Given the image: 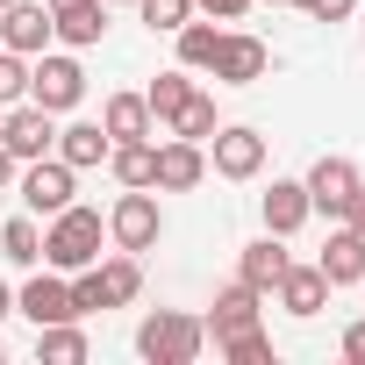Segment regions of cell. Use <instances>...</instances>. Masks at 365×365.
Here are the masks:
<instances>
[{"instance_id": "6da1fadb", "label": "cell", "mask_w": 365, "mask_h": 365, "mask_svg": "<svg viewBox=\"0 0 365 365\" xmlns=\"http://www.w3.org/2000/svg\"><path fill=\"white\" fill-rule=\"evenodd\" d=\"M65 279H72V308H79V315L129 308V301L143 294V258H136V251H115V258H93V265H79V272H65Z\"/></svg>"}, {"instance_id": "7a4b0ae2", "label": "cell", "mask_w": 365, "mask_h": 365, "mask_svg": "<svg viewBox=\"0 0 365 365\" xmlns=\"http://www.w3.org/2000/svg\"><path fill=\"white\" fill-rule=\"evenodd\" d=\"M201 344H208V322L187 308H158L136 322V358H150V365H194Z\"/></svg>"}, {"instance_id": "3957f363", "label": "cell", "mask_w": 365, "mask_h": 365, "mask_svg": "<svg viewBox=\"0 0 365 365\" xmlns=\"http://www.w3.org/2000/svg\"><path fill=\"white\" fill-rule=\"evenodd\" d=\"M101 237H108V222L72 201V208H58L51 230H43V265H51V272H79V265L101 258Z\"/></svg>"}, {"instance_id": "277c9868", "label": "cell", "mask_w": 365, "mask_h": 365, "mask_svg": "<svg viewBox=\"0 0 365 365\" xmlns=\"http://www.w3.org/2000/svg\"><path fill=\"white\" fill-rule=\"evenodd\" d=\"M165 237V208H158V187H122V201L108 208V244L115 251H158Z\"/></svg>"}, {"instance_id": "5b68a950", "label": "cell", "mask_w": 365, "mask_h": 365, "mask_svg": "<svg viewBox=\"0 0 365 365\" xmlns=\"http://www.w3.org/2000/svg\"><path fill=\"white\" fill-rule=\"evenodd\" d=\"M29 101L51 108V115H72V108L86 101V65H79L72 51H36V65H29Z\"/></svg>"}, {"instance_id": "8992f818", "label": "cell", "mask_w": 365, "mask_h": 365, "mask_svg": "<svg viewBox=\"0 0 365 365\" xmlns=\"http://www.w3.org/2000/svg\"><path fill=\"white\" fill-rule=\"evenodd\" d=\"M15 187H22L29 215H58V208H72V194H79V172L51 150V158H29V165L15 172Z\"/></svg>"}, {"instance_id": "52a82bcc", "label": "cell", "mask_w": 365, "mask_h": 365, "mask_svg": "<svg viewBox=\"0 0 365 365\" xmlns=\"http://www.w3.org/2000/svg\"><path fill=\"white\" fill-rule=\"evenodd\" d=\"M208 172H222V179H258V172H265V136H258L251 122H215V136H208Z\"/></svg>"}, {"instance_id": "ba28073f", "label": "cell", "mask_w": 365, "mask_h": 365, "mask_svg": "<svg viewBox=\"0 0 365 365\" xmlns=\"http://www.w3.org/2000/svg\"><path fill=\"white\" fill-rule=\"evenodd\" d=\"M301 187H308V208H315V215L344 222V208L358 201V187H365V179H358V165H351V158H336V150H329V158H315V165H308V179H301Z\"/></svg>"}, {"instance_id": "9c48e42d", "label": "cell", "mask_w": 365, "mask_h": 365, "mask_svg": "<svg viewBox=\"0 0 365 365\" xmlns=\"http://www.w3.org/2000/svg\"><path fill=\"white\" fill-rule=\"evenodd\" d=\"M0 143H8L22 165H29V158H51V143H58V115H51V108H36V101L0 108Z\"/></svg>"}, {"instance_id": "30bf717a", "label": "cell", "mask_w": 365, "mask_h": 365, "mask_svg": "<svg viewBox=\"0 0 365 365\" xmlns=\"http://www.w3.org/2000/svg\"><path fill=\"white\" fill-rule=\"evenodd\" d=\"M15 315H29L36 329H43V322H79V308H72V279H65V272H51V265H43V272H29V279H22V294H15Z\"/></svg>"}, {"instance_id": "8fae6325", "label": "cell", "mask_w": 365, "mask_h": 365, "mask_svg": "<svg viewBox=\"0 0 365 365\" xmlns=\"http://www.w3.org/2000/svg\"><path fill=\"white\" fill-rule=\"evenodd\" d=\"M0 43H8V51H22V58L51 51V43H58L51 8H43V0H8V8H0Z\"/></svg>"}, {"instance_id": "7c38bea8", "label": "cell", "mask_w": 365, "mask_h": 365, "mask_svg": "<svg viewBox=\"0 0 365 365\" xmlns=\"http://www.w3.org/2000/svg\"><path fill=\"white\" fill-rule=\"evenodd\" d=\"M208 179V143H187V136H165L158 143V194H194Z\"/></svg>"}, {"instance_id": "4fadbf2b", "label": "cell", "mask_w": 365, "mask_h": 365, "mask_svg": "<svg viewBox=\"0 0 365 365\" xmlns=\"http://www.w3.org/2000/svg\"><path fill=\"white\" fill-rule=\"evenodd\" d=\"M265 65H272V51L258 43V36H244V29H222V43H215V79L222 86H258L265 79Z\"/></svg>"}, {"instance_id": "5bb4252c", "label": "cell", "mask_w": 365, "mask_h": 365, "mask_svg": "<svg viewBox=\"0 0 365 365\" xmlns=\"http://www.w3.org/2000/svg\"><path fill=\"white\" fill-rule=\"evenodd\" d=\"M51 22H58V43L65 51H93L108 36V0H58Z\"/></svg>"}, {"instance_id": "9a60e30c", "label": "cell", "mask_w": 365, "mask_h": 365, "mask_svg": "<svg viewBox=\"0 0 365 365\" xmlns=\"http://www.w3.org/2000/svg\"><path fill=\"white\" fill-rule=\"evenodd\" d=\"M272 294H279V308H287V315H301V322L329 308V279H322V265H287Z\"/></svg>"}, {"instance_id": "2e32d148", "label": "cell", "mask_w": 365, "mask_h": 365, "mask_svg": "<svg viewBox=\"0 0 365 365\" xmlns=\"http://www.w3.org/2000/svg\"><path fill=\"white\" fill-rule=\"evenodd\" d=\"M315 265H322V279H329V294H336V287H358V272H365V237H358L351 222H336Z\"/></svg>"}, {"instance_id": "e0dca14e", "label": "cell", "mask_w": 365, "mask_h": 365, "mask_svg": "<svg viewBox=\"0 0 365 365\" xmlns=\"http://www.w3.org/2000/svg\"><path fill=\"white\" fill-rule=\"evenodd\" d=\"M258 215H265V230H272V237H294L315 208H308V187H301V179H272L265 201H258Z\"/></svg>"}, {"instance_id": "ac0fdd59", "label": "cell", "mask_w": 365, "mask_h": 365, "mask_svg": "<svg viewBox=\"0 0 365 365\" xmlns=\"http://www.w3.org/2000/svg\"><path fill=\"white\" fill-rule=\"evenodd\" d=\"M72 172H93V165H108V150H115V136L101 129V122H65L58 129V143H51Z\"/></svg>"}, {"instance_id": "d6986e66", "label": "cell", "mask_w": 365, "mask_h": 365, "mask_svg": "<svg viewBox=\"0 0 365 365\" xmlns=\"http://www.w3.org/2000/svg\"><path fill=\"white\" fill-rule=\"evenodd\" d=\"M101 129H108L115 143H143V136H158V122H150V101H143V93H108Z\"/></svg>"}, {"instance_id": "ffe728a7", "label": "cell", "mask_w": 365, "mask_h": 365, "mask_svg": "<svg viewBox=\"0 0 365 365\" xmlns=\"http://www.w3.org/2000/svg\"><path fill=\"white\" fill-rule=\"evenodd\" d=\"M279 244H287V237H272V230H265L258 244H244V258H237V279H244V287H258V294H272V287H279V272L294 265Z\"/></svg>"}, {"instance_id": "44dd1931", "label": "cell", "mask_w": 365, "mask_h": 365, "mask_svg": "<svg viewBox=\"0 0 365 365\" xmlns=\"http://www.w3.org/2000/svg\"><path fill=\"white\" fill-rule=\"evenodd\" d=\"M258 301H265V294H258V287H244V279H237V287H222V294H215V308L201 315V322H208V336H237V329H251V322H258Z\"/></svg>"}, {"instance_id": "7402d4cb", "label": "cell", "mask_w": 365, "mask_h": 365, "mask_svg": "<svg viewBox=\"0 0 365 365\" xmlns=\"http://www.w3.org/2000/svg\"><path fill=\"white\" fill-rule=\"evenodd\" d=\"M108 172H115V187H150L158 179V143L143 136V143H115L108 150Z\"/></svg>"}, {"instance_id": "603a6c76", "label": "cell", "mask_w": 365, "mask_h": 365, "mask_svg": "<svg viewBox=\"0 0 365 365\" xmlns=\"http://www.w3.org/2000/svg\"><path fill=\"white\" fill-rule=\"evenodd\" d=\"M36 358L43 365H86V329L79 322H43L36 329Z\"/></svg>"}, {"instance_id": "cb8c5ba5", "label": "cell", "mask_w": 365, "mask_h": 365, "mask_svg": "<svg viewBox=\"0 0 365 365\" xmlns=\"http://www.w3.org/2000/svg\"><path fill=\"white\" fill-rule=\"evenodd\" d=\"M0 258L8 265H43V230H36V215H15V222H0Z\"/></svg>"}, {"instance_id": "d4e9b609", "label": "cell", "mask_w": 365, "mask_h": 365, "mask_svg": "<svg viewBox=\"0 0 365 365\" xmlns=\"http://www.w3.org/2000/svg\"><path fill=\"white\" fill-rule=\"evenodd\" d=\"M187 93H194V79H187V65H179V72H158L150 86H143V101H150V122L165 129L179 108H187Z\"/></svg>"}, {"instance_id": "484cf974", "label": "cell", "mask_w": 365, "mask_h": 365, "mask_svg": "<svg viewBox=\"0 0 365 365\" xmlns=\"http://www.w3.org/2000/svg\"><path fill=\"white\" fill-rule=\"evenodd\" d=\"M172 36H179V65H187V72H208L215 65V43H222L215 22H179Z\"/></svg>"}, {"instance_id": "4316f807", "label": "cell", "mask_w": 365, "mask_h": 365, "mask_svg": "<svg viewBox=\"0 0 365 365\" xmlns=\"http://www.w3.org/2000/svg\"><path fill=\"white\" fill-rule=\"evenodd\" d=\"M165 136H187V143H208V136H215V101H208V93L194 86V93H187V108H179V115L165 122Z\"/></svg>"}, {"instance_id": "83f0119b", "label": "cell", "mask_w": 365, "mask_h": 365, "mask_svg": "<svg viewBox=\"0 0 365 365\" xmlns=\"http://www.w3.org/2000/svg\"><path fill=\"white\" fill-rule=\"evenodd\" d=\"M215 351L230 358V365H272V336L251 322V329H237V336H215Z\"/></svg>"}, {"instance_id": "f1b7e54d", "label": "cell", "mask_w": 365, "mask_h": 365, "mask_svg": "<svg viewBox=\"0 0 365 365\" xmlns=\"http://www.w3.org/2000/svg\"><path fill=\"white\" fill-rule=\"evenodd\" d=\"M15 101H29V58L0 43V108H15Z\"/></svg>"}, {"instance_id": "f546056e", "label": "cell", "mask_w": 365, "mask_h": 365, "mask_svg": "<svg viewBox=\"0 0 365 365\" xmlns=\"http://www.w3.org/2000/svg\"><path fill=\"white\" fill-rule=\"evenodd\" d=\"M136 15L150 22V36H158V29L172 36L179 22H194V0H136Z\"/></svg>"}, {"instance_id": "4dcf8cb0", "label": "cell", "mask_w": 365, "mask_h": 365, "mask_svg": "<svg viewBox=\"0 0 365 365\" xmlns=\"http://www.w3.org/2000/svg\"><path fill=\"white\" fill-rule=\"evenodd\" d=\"M301 8H308L315 22H329V29H336V22H351V8H358V0H301Z\"/></svg>"}, {"instance_id": "1f68e13d", "label": "cell", "mask_w": 365, "mask_h": 365, "mask_svg": "<svg viewBox=\"0 0 365 365\" xmlns=\"http://www.w3.org/2000/svg\"><path fill=\"white\" fill-rule=\"evenodd\" d=\"M251 0H194V15H215V22H244Z\"/></svg>"}, {"instance_id": "d6a6232c", "label": "cell", "mask_w": 365, "mask_h": 365, "mask_svg": "<svg viewBox=\"0 0 365 365\" xmlns=\"http://www.w3.org/2000/svg\"><path fill=\"white\" fill-rule=\"evenodd\" d=\"M344 358H351V365H365V315L344 329Z\"/></svg>"}, {"instance_id": "836d02e7", "label": "cell", "mask_w": 365, "mask_h": 365, "mask_svg": "<svg viewBox=\"0 0 365 365\" xmlns=\"http://www.w3.org/2000/svg\"><path fill=\"white\" fill-rule=\"evenodd\" d=\"M15 172H22V158H15L8 143H0V187H15Z\"/></svg>"}, {"instance_id": "e575fe53", "label": "cell", "mask_w": 365, "mask_h": 365, "mask_svg": "<svg viewBox=\"0 0 365 365\" xmlns=\"http://www.w3.org/2000/svg\"><path fill=\"white\" fill-rule=\"evenodd\" d=\"M344 222H351V230H358V237H365V187H358V201H351V208H344Z\"/></svg>"}, {"instance_id": "d590c367", "label": "cell", "mask_w": 365, "mask_h": 365, "mask_svg": "<svg viewBox=\"0 0 365 365\" xmlns=\"http://www.w3.org/2000/svg\"><path fill=\"white\" fill-rule=\"evenodd\" d=\"M8 315H15V287H8V279H0V322H8Z\"/></svg>"}, {"instance_id": "8d00e7d4", "label": "cell", "mask_w": 365, "mask_h": 365, "mask_svg": "<svg viewBox=\"0 0 365 365\" xmlns=\"http://www.w3.org/2000/svg\"><path fill=\"white\" fill-rule=\"evenodd\" d=\"M358 294H365V272H358Z\"/></svg>"}, {"instance_id": "74e56055", "label": "cell", "mask_w": 365, "mask_h": 365, "mask_svg": "<svg viewBox=\"0 0 365 365\" xmlns=\"http://www.w3.org/2000/svg\"><path fill=\"white\" fill-rule=\"evenodd\" d=\"M0 358H8V344H0Z\"/></svg>"}, {"instance_id": "f35d334b", "label": "cell", "mask_w": 365, "mask_h": 365, "mask_svg": "<svg viewBox=\"0 0 365 365\" xmlns=\"http://www.w3.org/2000/svg\"><path fill=\"white\" fill-rule=\"evenodd\" d=\"M0 8H8V0H0Z\"/></svg>"}, {"instance_id": "ab89813d", "label": "cell", "mask_w": 365, "mask_h": 365, "mask_svg": "<svg viewBox=\"0 0 365 365\" xmlns=\"http://www.w3.org/2000/svg\"><path fill=\"white\" fill-rule=\"evenodd\" d=\"M272 8H279V0H272Z\"/></svg>"}, {"instance_id": "60d3db41", "label": "cell", "mask_w": 365, "mask_h": 365, "mask_svg": "<svg viewBox=\"0 0 365 365\" xmlns=\"http://www.w3.org/2000/svg\"><path fill=\"white\" fill-rule=\"evenodd\" d=\"M129 8H136V0H129Z\"/></svg>"}]
</instances>
